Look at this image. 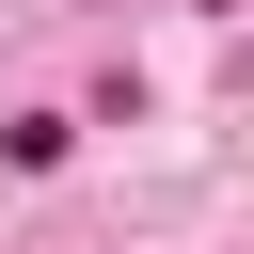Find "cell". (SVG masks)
Here are the masks:
<instances>
[]
</instances>
